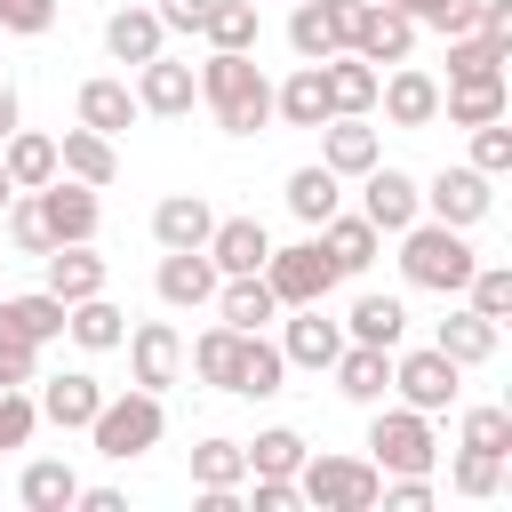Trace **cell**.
Returning a JSON list of instances; mask_svg holds the SVG:
<instances>
[{
    "label": "cell",
    "instance_id": "c3c4849f",
    "mask_svg": "<svg viewBox=\"0 0 512 512\" xmlns=\"http://www.w3.org/2000/svg\"><path fill=\"white\" fill-rule=\"evenodd\" d=\"M448 488H456V496H472V504H488V496L504 488V456H480V448H456V464H448Z\"/></svg>",
    "mask_w": 512,
    "mask_h": 512
},
{
    "label": "cell",
    "instance_id": "4dcf8cb0",
    "mask_svg": "<svg viewBox=\"0 0 512 512\" xmlns=\"http://www.w3.org/2000/svg\"><path fill=\"white\" fill-rule=\"evenodd\" d=\"M320 248H328V256H336V272L352 280V272H368V264H376V248H384V232H376V224H368L360 208H336V216L320 224Z\"/></svg>",
    "mask_w": 512,
    "mask_h": 512
},
{
    "label": "cell",
    "instance_id": "2e32d148",
    "mask_svg": "<svg viewBox=\"0 0 512 512\" xmlns=\"http://www.w3.org/2000/svg\"><path fill=\"white\" fill-rule=\"evenodd\" d=\"M384 160V136L368 128V112H336V120H320V168H336V176H368Z\"/></svg>",
    "mask_w": 512,
    "mask_h": 512
},
{
    "label": "cell",
    "instance_id": "4316f807",
    "mask_svg": "<svg viewBox=\"0 0 512 512\" xmlns=\"http://www.w3.org/2000/svg\"><path fill=\"white\" fill-rule=\"evenodd\" d=\"M432 344H440L456 368H488V360H496V344H504V328H496V320H480L472 304H456V312L432 328Z\"/></svg>",
    "mask_w": 512,
    "mask_h": 512
},
{
    "label": "cell",
    "instance_id": "484cf974",
    "mask_svg": "<svg viewBox=\"0 0 512 512\" xmlns=\"http://www.w3.org/2000/svg\"><path fill=\"white\" fill-rule=\"evenodd\" d=\"M40 264H48V296H64V304H80V296H96L112 280L104 256H96V240H56Z\"/></svg>",
    "mask_w": 512,
    "mask_h": 512
},
{
    "label": "cell",
    "instance_id": "816d5d0a",
    "mask_svg": "<svg viewBox=\"0 0 512 512\" xmlns=\"http://www.w3.org/2000/svg\"><path fill=\"white\" fill-rule=\"evenodd\" d=\"M0 384H40V344L0 320Z\"/></svg>",
    "mask_w": 512,
    "mask_h": 512
},
{
    "label": "cell",
    "instance_id": "7402d4cb",
    "mask_svg": "<svg viewBox=\"0 0 512 512\" xmlns=\"http://www.w3.org/2000/svg\"><path fill=\"white\" fill-rule=\"evenodd\" d=\"M272 120H280V128H320V120H336V96H328L320 64H296V72L272 88Z\"/></svg>",
    "mask_w": 512,
    "mask_h": 512
},
{
    "label": "cell",
    "instance_id": "74e56055",
    "mask_svg": "<svg viewBox=\"0 0 512 512\" xmlns=\"http://www.w3.org/2000/svg\"><path fill=\"white\" fill-rule=\"evenodd\" d=\"M184 360H192V376L200 384H216V392H232V368H240V328H200L192 344H184Z\"/></svg>",
    "mask_w": 512,
    "mask_h": 512
},
{
    "label": "cell",
    "instance_id": "f35d334b",
    "mask_svg": "<svg viewBox=\"0 0 512 512\" xmlns=\"http://www.w3.org/2000/svg\"><path fill=\"white\" fill-rule=\"evenodd\" d=\"M240 456H248V472H272V480H296V464H304L312 448H304V432H296V424H264L256 440H240Z\"/></svg>",
    "mask_w": 512,
    "mask_h": 512
},
{
    "label": "cell",
    "instance_id": "4fadbf2b",
    "mask_svg": "<svg viewBox=\"0 0 512 512\" xmlns=\"http://www.w3.org/2000/svg\"><path fill=\"white\" fill-rule=\"evenodd\" d=\"M376 104H384L392 128H432V120H440V80H432L424 64H392V72L376 80Z\"/></svg>",
    "mask_w": 512,
    "mask_h": 512
},
{
    "label": "cell",
    "instance_id": "9f6ffc18",
    "mask_svg": "<svg viewBox=\"0 0 512 512\" xmlns=\"http://www.w3.org/2000/svg\"><path fill=\"white\" fill-rule=\"evenodd\" d=\"M80 504H88V512H128V496H120V488H80Z\"/></svg>",
    "mask_w": 512,
    "mask_h": 512
},
{
    "label": "cell",
    "instance_id": "8fae6325",
    "mask_svg": "<svg viewBox=\"0 0 512 512\" xmlns=\"http://www.w3.org/2000/svg\"><path fill=\"white\" fill-rule=\"evenodd\" d=\"M200 104V80H192V64H176L168 48L152 56V64H136V112L144 120H184Z\"/></svg>",
    "mask_w": 512,
    "mask_h": 512
},
{
    "label": "cell",
    "instance_id": "60d3db41",
    "mask_svg": "<svg viewBox=\"0 0 512 512\" xmlns=\"http://www.w3.org/2000/svg\"><path fill=\"white\" fill-rule=\"evenodd\" d=\"M456 448H480V456H504V464H512V408H496V400L464 408V424H456Z\"/></svg>",
    "mask_w": 512,
    "mask_h": 512
},
{
    "label": "cell",
    "instance_id": "f907efd6",
    "mask_svg": "<svg viewBox=\"0 0 512 512\" xmlns=\"http://www.w3.org/2000/svg\"><path fill=\"white\" fill-rule=\"evenodd\" d=\"M32 432H40V400L24 384H0V448H32Z\"/></svg>",
    "mask_w": 512,
    "mask_h": 512
},
{
    "label": "cell",
    "instance_id": "7bdbcfd3",
    "mask_svg": "<svg viewBox=\"0 0 512 512\" xmlns=\"http://www.w3.org/2000/svg\"><path fill=\"white\" fill-rule=\"evenodd\" d=\"M512 64V40H488V32H448V80L464 72H504Z\"/></svg>",
    "mask_w": 512,
    "mask_h": 512
},
{
    "label": "cell",
    "instance_id": "9c48e42d",
    "mask_svg": "<svg viewBox=\"0 0 512 512\" xmlns=\"http://www.w3.org/2000/svg\"><path fill=\"white\" fill-rule=\"evenodd\" d=\"M120 344H128V384L168 392V384L184 376V336H176V320H136Z\"/></svg>",
    "mask_w": 512,
    "mask_h": 512
},
{
    "label": "cell",
    "instance_id": "5b68a950",
    "mask_svg": "<svg viewBox=\"0 0 512 512\" xmlns=\"http://www.w3.org/2000/svg\"><path fill=\"white\" fill-rule=\"evenodd\" d=\"M376 488H384V472L368 456H304L296 464V496L320 512H376Z\"/></svg>",
    "mask_w": 512,
    "mask_h": 512
},
{
    "label": "cell",
    "instance_id": "5bb4252c",
    "mask_svg": "<svg viewBox=\"0 0 512 512\" xmlns=\"http://www.w3.org/2000/svg\"><path fill=\"white\" fill-rule=\"evenodd\" d=\"M40 216H48V240H96L104 232L96 184H72V176H48L40 184Z\"/></svg>",
    "mask_w": 512,
    "mask_h": 512
},
{
    "label": "cell",
    "instance_id": "83f0119b",
    "mask_svg": "<svg viewBox=\"0 0 512 512\" xmlns=\"http://www.w3.org/2000/svg\"><path fill=\"white\" fill-rule=\"evenodd\" d=\"M232 392H240V400H272V392H288V360H280V344H272L264 328H240V368H232Z\"/></svg>",
    "mask_w": 512,
    "mask_h": 512
},
{
    "label": "cell",
    "instance_id": "d590c367",
    "mask_svg": "<svg viewBox=\"0 0 512 512\" xmlns=\"http://www.w3.org/2000/svg\"><path fill=\"white\" fill-rule=\"evenodd\" d=\"M320 80H328V96H336V112H376V64L368 56H352V48H336V56H320Z\"/></svg>",
    "mask_w": 512,
    "mask_h": 512
},
{
    "label": "cell",
    "instance_id": "7a4b0ae2",
    "mask_svg": "<svg viewBox=\"0 0 512 512\" xmlns=\"http://www.w3.org/2000/svg\"><path fill=\"white\" fill-rule=\"evenodd\" d=\"M400 240V280L408 288H424V296H464V280H472V240L456 232V224H440V216H416L408 232H392Z\"/></svg>",
    "mask_w": 512,
    "mask_h": 512
},
{
    "label": "cell",
    "instance_id": "7dc6e473",
    "mask_svg": "<svg viewBox=\"0 0 512 512\" xmlns=\"http://www.w3.org/2000/svg\"><path fill=\"white\" fill-rule=\"evenodd\" d=\"M0 224H8V248H16V256H48V248H56V240H48V216H40V192H16Z\"/></svg>",
    "mask_w": 512,
    "mask_h": 512
},
{
    "label": "cell",
    "instance_id": "ac0fdd59",
    "mask_svg": "<svg viewBox=\"0 0 512 512\" xmlns=\"http://www.w3.org/2000/svg\"><path fill=\"white\" fill-rule=\"evenodd\" d=\"M216 264H208V248H160V272H152V288H160V304H176V312H192V304H208L216 296Z\"/></svg>",
    "mask_w": 512,
    "mask_h": 512
},
{
    "label": "cell",
    "instance_id": "8992f818",
    "mask_svg": "<svg viewBox=\"0 0 512 512\" xmlns=\"http://www.w3.org/2000/svg\"><path fill=\"white\" fill-rule=\"evenodd\" d=\"M264 280H272V296H280V312H288V304H328L344 272H336V256L320 248V232H304V240H288V248L264 256Z\"/></svg>",
    "mask_w": 512,
    "mask_h": 512
},
{
    "label": "cell",
    "instance_id": "f1b7e54d",
    "mask_svg": "<svg viewBox=\"0 0 512 512\" xmlns=\"http://www.w3.org/2000/svg\"><path fill=\"white\" fill-rule=\"evenodd\" d=\"M72 112H80V128H96V136H120V128H136V120H144L128 80H80Z\"/></svg>",
    "mask_w": 512,
    "mask_h": 512
},
{
    "label": "cell",
    "instance_id": "d6a6232c",
    "mask_svg": "<svg viewBox=\"0 0 512 512\" xmlns=\"http://www.w3.org/2000/svg\"><path fill=\"white\" fill-rule=\"evenodd\" d=\"M336 208H344V176H336V168H320V160H312V168H296V176H288V216H296L304 232H320Z\"/></svg>",
    "mask_w": 512,
    "mask_h": 512
},
{
    "label": "cell",
    "instance_id": "f6af8a7d",
    "mask_svg": "<svg viewBox=\"0 0 512 512\" xmlns=\"http://www.w3.org/2000/svg\"><path fill=\"white\" fill-rule=\"evenodd\" d=\"M240 480H248L240 440H200L192 448V488H240Z\"/></svg>",
    "mask_w": 512,
    "mask_h": 512
},
{
    "label": "cell",
    "instance_id": "f546056e",
    "mask_svg": "<svg viewBox=\"0 0 512 512\" xmlns=\"http://www.w3.org/2000/svg\"><path fill=\"white\" fill-rule=\"evenodd\" d=\"M0 168H8V184H16V192H40V184L56 176V136H40V128H24V120H16V128L0 136Z\"/></svg>",
    "mask_w": 512,
    "mask_h": 512
},
{
    "label": "cell",
    "instance_id": "cb8c5ba5",
    "mask_svg": "<svg viewBox=\"0 0 512 512\" xmlns=\"http://www.w3.org/2000/svg\"><path fill=\"white\" fill-rule=\"evenodd\" d=\"M56 176H72V184H96V192H104V184L120 176L112 136H96V128H80V120H72V128L56 136Z\"/></svg>",
    "mask_w": 512,
    "mask_h": 512
},
{
    "label": "cell",
    "instance_id": "7c38bea8",
    "mask_svg": "<svg viewBox=\"0 0 512 512\" xmlns=\"http://www.w3.org/2000/svg\"><path fill=\"white\" fill-rule=\"evenodd\" d=\"M360 216H368L376 232H408V224L424 216V192H416V176H408V168H384V160H376V168L360 176Z\"/></svg>",
    "mask_w": 512,
    "mask_h": 512
},
{
    "label": "cell",
    "instance_id": "44dd1931",
    "mask_svg": "<svg viewBox=\"0 0 512 512\" xmlns=\"http://www.w3.org/2000/svg\"><path fill=\"white\" fill-rule=\"evenodd\" d=\"M160 48H168V32H160V16H152L144 0H128V8L104 16V56H112V64H152Z\"/></svg>",
    "mask_w": 512,
    "mask_h": 512
},
{
    "label": "cell",
    "instance_id": "d6986e66",
    "mask_svg": "<svg viewBox=\"0 0 512 512\" xmlns=\"http://www.w3.org/2000/svg\"><path fill=\"white\" fill-rule=\"evenodd\" d=\"M32 400H40V424H56V432H88V416L104 408V384H96L88 368H64V376H48Z\"/></svg>",
    "mask_w": 512,
    "mask_h": 512
},
{
    "label": "cell",
    "instance_id": "ab89813d",
    "mask_svg": "<svg viewBox=\"0 0 512 512\" xmlns=\"http://www.w3.org/2000/svg\"><path fill=\"white\" fill-rule=\"evenodd\" d=\"M0 320L24 328L32 344H56V336H64V296H48V288H32V296H0Z\"/></svg>",
    "mask_w": 512,
    "mask_h": 512
},
{
    "label": "cell",
    "instance_id": "277c9868",
    "mask_svg": "<svg viewBox=\"0 0 512 512\" xmlns=\"http://www.w3.org/2000/svg\"><path fill=\"white\" fill-rule=\"evenodd\" d=\"M368 464L376 472H432L440 464V440H432V416L408 408V400H376L368 408Z\"/></svg>",
    "mask_w": 512,
    "mask_h": 512
},
{
    "label": "cell",
    "instance_id": "8d00e7d4",
    "mask_svg": "<svg viewBox=\"0 0 512 512\" xmlns=\"http://www.w3.org/2000/svg\"><path fill=\"white\" fill-rule=\"evenodd\" d=\"M16 496H24L32 512H64V504H80V472H72L64 456H32L24 480H16Z\"/></svg>",
    "mask_w": 512,
    "mask_h": 512
},
{
    "label": "cell",
    "instance_id": "bcb514c9",
    "mask_svg": "<svg viewBox=\"0 0 512 512\" xmlns=\"http://www.w3.org/2000/svg\"><path fill=\"white\" fill-rule=\"evenodd\" d=\"M256 32H264V24H256V0H216L208 24H200L208 48H256Z\"/></svg>",
    "mask_w": 512,
    "mask_h": 512
},
{
    "label": "cell",
    "instance_id": "681fc988",
    "mask_svg": "<svg viewBox=\"0 0 512 512\" xmlns=\"http://www.w3.org/2000/svg\"><path fill=\"white\" fill-rule=\"evenodd\" d=\"M392 8H400L416 32H440V40H448V32H472V16H480V0H392Z\"/></svg>",
    "mask_w": 512,
    "mask_h": 512
},
{
    "label": "cell",
    "instance_id": "9a60e30c",
    "mask_svg": "<svg viewBox=\"0 0 512 512\" xmlns=\"http://www.w3.org/2000/svg\"><path fill=\"white\" fill-rule=\"evenodd\" d=\"M352 56H368L376 72H384V64H408V56H416V24H408L392 0H368L360 24H352Z\"/></svg>",
    "mask_w": 512,
    "mask_h": 512
},
{
    "label": "cell",
    "instance_id": "11a10c76",
    "mask_svg": "<svg viewBox=\"0 0 512 512\" xmlns=\"http://www.w3.org/2000/svg\"><path fill=\"white\" fill-rule=\"evenodd\" d=\"M208 8H216V0H152L160 32H200V24H208Z\"/></svg>",
    "mask_w": 512,
    "mask_h": 512
},
{
    "label": "cell",
    "instance_id": "6da1fadb",
    "mask_svg": "<svg viewBox=\"0 0 512 512\" xmlns=\"http://www.w3.org/2000/svg\"><path fill=\"white\" fill-rule=\"evenodd\" d=\"M192 80H200V104L216 112L224 136H264L272 128V80H264L256 48H208V64Z\"/></svg>",
    "mask_w": 512,
    "mask_h": 512
},
{
    "label": "cell",
    "instance_id": "30bf717a",
    "mask_svg": "<svg viewBox=\"0 0 512 512\" xmlns=\"http://www.w3.org/2000/svg\"><path fill=\"white\" fill-rule=\"evenodd\" d=\"M272 344H280V360H288V368H312V376H320V368L344 352V320H328L320 304H288V320H280V336H272Z\"/></svg>",
    "mask_w": 512,
    "mask_h": 512
},
{
    "label": "cell",
    "instance_id": "52a82bcc",
    "mask_svg": "<svg viewBox=\"0 0 512 512\" xmlns=\"http://www.w3.org/2000/svg\"><path fill=\"white\" fill-rule=\"evenodd\" d=\"M464 392V368L440 352V344H416V352H392V400L424 408V416H448Z\"/></svg>",
    "mask_w": 512,
    "mask_h": 512
},
{
    "label": "cell",
    "instance_id": "ffe728a7",
    "mask_svg": "<svg viewBox=\"0 0 512 512\" xmlns=\"http://www.w3.org/2000/svg\"><path fill=\"white\" fill-rule=\"evenodd\" d=\"M208 304H216V320H224V328H272V320H280V296H272V280H264V272H224Z\"/></svg>",
    "mask_w": 512,
    "mask_h": 512
},
{
    "label": "cell",
    "instance_id": "680465c9",
    "mask_svg": "<svg viewBox=\"0 0 512 512\" xmlns=\"http://www.w3.org/2000/svg\"><path fill=\"white\" fill-rule=\"evenodd\" d=\"M8 200H16V184H8V168H0V216H8Z\"/></svg>",
    "mask_w": 512,
    "mask_h": 512
},
{
    "label": "cell",
    "instance_id": "db71d44e",
    "mask_svg": "<svg viewBox=\"0 0 512 512\" xmlns=\"http://www.w3.org/2000/svg\"><path fill=\"white\" fill-rule=\"evenodd\" d=\"M56 24V0H0V32H16V40H40Z\"/></svg>",
    "mask_w": 512,
    "mask_h": 512
},
{
    "label": "cell",
    "instance_id": "e0dca14e",
    "mask_svg": "<svg viewBox=\"0 0 512 512\" xmlns=\"http://www.w3.org/2000/svg\"><path fill=\"white\" fill-rule=\"evenodd\" d=\"M328 376H336V392H344L352 408L392 400V352H384V344H352V336H344V352L328 360Z\"/></svg>",
    "mask_w": 512,
    "mask_h": 512
},
{
    "label": "cell",
    "instance_id": "d4e9b609",
    "mask_svg": "<svg viewBox=\"0 0 512 512\" xmlns=\"http://www.w3.org/2000/svg\"><path fill=\"white\" fill-rule=\"evenodd\" d=\"M264 256H272V232L256 216H216L208 224V264L216 272H264Z\"/></svg>",
    "mask_w": 512,
    "mask_h": 512
},
{
    "label": "cell",
    "instance_id": "3957f363",
    "mask_svg": "<svg viewBox=\"0 0 512 512\" xmlns=\"http://www.w3.org/2000/svg\"><path fill=\"white\" fill-rule=\"evenodd\" d=\"M160 432H168V408H160V392H144V384L104 392V408L88 416V440H96V456H112V464H136L144 448H160Z\"/></svg>",
    "mask_w": 512,
    "mask_h": 512
},
{
    "label": "cell",
    "instance_id": "e575fe53",
    "mask_svg": "<svg viewBox=\"0 0 512 512\" xmlns=\"http://www.w3.org/2000/svg\"><path fill=\"white\" fill-rule=\"evenodd\" d=\"M344 336L352 344H384V352H400V336H408V304L400 296H352V312H344Z\"/></svg>",
    "mask_w": 512,
    "mask_h": 512
},
{
    "label": "cell",
    "instance_id": "603a6c76",
    "mask_svg": "<svg viewBox=\"0 0 512 512\" xmlns=\"http://www.w3.org/2000/svg\"><path fill=\"white\" fill-rule=\"evenodd\" d=\"M504 104H512L504 72H464V80H448V88H440V112H448V128H480V120H504Z\"/></svg>",
    "mask_w": 512,
    "mask_h": 512
},
{
    "label": "cell",
    "instance_id": "836d02e7",
    "mask_svg": "<svg viewBox=\"0 0 512 512\" xmlns=\"http://www.w3.org/2000/svg\"><path fill=\"white\" fill-rule=\"evenodd\" d=\"M208 224H216V208H208L200 192H168V200L152 208V240H160V248H208Z\"/></svg>",
    "mask_w": 512,
    "mask_h": 512
},
{
    "label": "cell",
    "instance_id": "ee69618b",
    "mask_svg": "<svg viewBox=\"0 0 512 512\" xmlns=\"http://www.w3.org/2000/svg\"><path fill=\"white\" fill-rule=\"evenodd\" d=\"M464 304L480 312V320H512V264H472V280H464Z\"/></svg>",
    "mask_w": 512,
    "mask_h": 512
},
{
    "label": "cell",
    "instance_id": "1f68e13d",
    "mask_svg": "<svg viewBox=\"0 0 512 512\" xmlns=\"http://www.w3.org/2000/svg\"><path fill=\"white\" fill-rule=\"evenodd\" d=\"M64 336L80 344V352H120V336H128V312L96 288V296H80V304H64Z\"/></svg>",
    "mask_w": 512,
    "mask_h": 512
},
{
    "label": "cell",
    "instance_id": "6f0895ef",
    "mask_svg": "<svg viewBox=\"0 0 512 512\" xmlns=\"http://www.w3.org/2000/svg\"><path fill=\"white\" fill-rule=\"evenodd\" d=\"M24 120V96H16V80H0V136Z\"/></svg>",
    "mask_w": 512,
    "mask_h": 512
},
{
    "label": "cell",
    "instance_id": "ba28073f",
    "mask_svg": "<svg viewBox=\"0 0 512 512\" xmlns=\"http://www.w3.org/2000/svg\"><path fill=\"white\" fill-rule=\"evenodd\" d=\"M416 192H424V216H440V224H456V232H472V224L496 208V176H480L472 160H464V168H440V176H424Z\"/></svg>",
    "mask_w": 512,
    "mask_h": 512
},
{
    "label": "cell",
    "instance_id": "b9f144b4",
    "mask_svg": "<svg viewBox=\"0 0 512 512\" xmlns=\"http://www.w3.org/2000/svg\"><path fill=\"white\" fill-rule=\"evenodd\" d=\"M288 48H296V64H320V56H336V48H344L320 0H296V16H288Z\"/></svg>",
    "mask_w": 512,
    "mask_h": 512
},
{
    "label": "cell",
    "instance_id": "f5cc1de1",
    "mask_svg": "<svg viewBox=\"0 0 512 512\" xmlns=\"http://www.w3.org/2000/svg\"><path fill=\"white\" fill-rule=\"evenodd\" d=\"M472 168H480V176H504V168H512V128H504V120H480V128H472Z\"/></svg>",
    "mask_w": 512,
    "mask_h": 512
},
{
    "label": "cell",
    "instance_id": "91938a15",
    "mask_svg": "<svg viewBox=\"0 0 512 512\" xmlns=\"http://www.w3.org/2000/svg\"><path fill=\"white\" fill-rule=\"evenodd\" d=\"M0 40H8V32H0Z\"/></svg>",
    "mask_w": 512,
    "mask_h": 512
}]
</instances>
